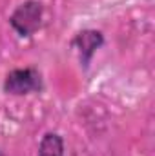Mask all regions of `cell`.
Returning <instances> with one entry per match:
<instances>
[{"instance_id":"obj_1","label":"cell","mask_w":155,"mask_h":156,"mask_svg":"<svg viewBox=\"0 0 155 156\" xmlns=\"http://www.w3.org/2000/svg\"><path fill=\"white\" fill-rule=\"evenodd\" d=\"M42 20H44V4L40 0L20 2L7 18L11 29L20 38H31L42 27Z\"/></svg>"},{"instance_id":"obj_2","label":"cell","mask_w":155,"mask_h":156,"mask_svg":"<svg viewBox=\"0 0 155 156\" xmlns=\"http://www.w3.org/2000/svg\"><path fill=\"white\" fill-rule=\"evenodd\" d=\"M2 89L9 96H28L44 91V78L37 67H15L11 69L2 83Z\"/></svg>"},{"instance_id":"obj_3","label":"cell","mask_w":155,"mask_h":156,"mask_svg":"<svg viewBox=\"0 0 155 156\" xmlns=\"http://www.w3.org/2000/svg\"><path fill=\"white\" fill-rule=\"evenodd\" d=\"M106 44L104 38V33L99 31V29H80L77 35L71 38L70 45L73 47V51L77 53L78 56V64L82 67V71H88L89 66H91V60L95 56V53Z\"/></svg>"},{"instance_id":"obj_4","label":"cell","mask_w":155,"mask_h":156,"mask_svg":"<svg viewBox=\"0 0 155 156\" xmlns=\"http://www.w3.org/2000/svg\"><path fill=\"white\" fill-rule=\"evenodd\" d=\"M37 156H66V144L60 133L47 131L42 134Z\"/></svg>"},{"instance_id":"obj_5","label":"cell","mask_w":155,"mask_h":156,"mask_svg":"<svg viewBox=\"0 0 155 156\" xmlns=\"http://www.w3.org/2000/svg\"><path fill=\"white\" fill-rule=\"evenodd\" d=\"M0 156H6V153H4V151H2V149H0Z\"/></svg>"}]
</instances>
